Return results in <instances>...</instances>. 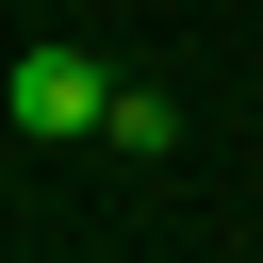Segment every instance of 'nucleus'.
<instances>
[{
	"instance_id": "2",
	"label": "nucleus",
	"mask_w": 263,
	"mask_h": 263,
	"mask_svg": "<svg viewBox=\"0 0 263 263\" xmlns=\"http://www.w3.org/2000/svg\"><path fill=\"white\" fill-rule=\"evenodd\" d=\"M99 132H115L132 164H164V148H181V99H164V82H115V115H99Z\"/></svg>"
},
{
	"instance_id": "1",
	"label": "nucleus",
	"mask_w": 263,
	"mask_h": 263,
	"mask_svg": "<svg viewBox=\"0 0 263 263\" xmlns=\"http://www.w3.org/2000/svg\"><path fill=\"white\" fill-rule=\"evenodd\" d=\"M99 115H115V66H99L82 33L16 49V132H99Z\"/></svg>"
}]
</instances>
